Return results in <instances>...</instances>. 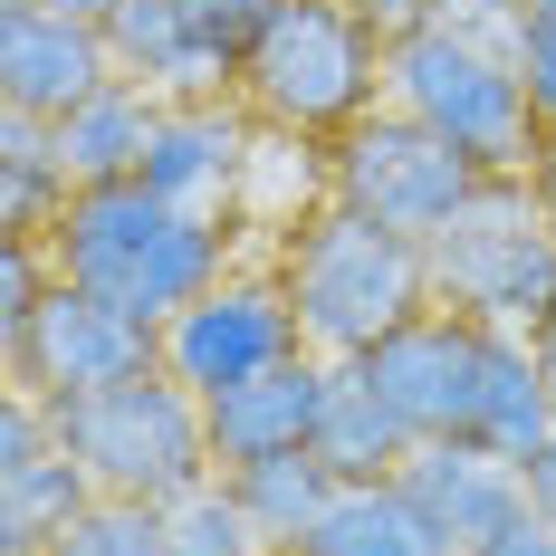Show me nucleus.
<instances>
[{"label": "nucleus", "mask_w": 556, "mask_h": 556, "mask_svg": "<svg viewBox=\"0 0 556 556\" xmlns=\"http://www.w3.org/2000/svg\"><path fill=\"white\" fill-rule=\"evenodd\" d=\"M518 20L528 0H432L384 39V106L460 144L480 173H538L547 135L518 77Z\"/></svg>", "instance_id": "nucleus-1"}, {"label": "nucleus", "mask_w": 556, "mask_h": 556, "mask_svg": "<svg viewBox=\"0 0 556 556\" xmlns=\"http://www.w3.org/2000/svg\"><path fill=\"white\" fill-rule=\"evenodd\" d=\"M39 240H49L58 278L115 298V307L144 317V327L182 317L212 278H230L240 260H250L240 222L173 212L164 192H144V182H87V192H67V212H58Z\"/></svg>", "instance_id": "nucleus-2"}, {"label": "nucleus", "mask_w": 556, "mask_h": 556, "mask_svg": "<svg viewBox=\"0 0 556 556\" xmlns=\"http://www.w3.org/2000/svg\"><path fill=\"white\" fill-rule=\"evenodd\" d=\"M384 20L365 0H260V29L240 49L230 97L269 135L336 144L355 115L384 106Z\"/></svg>", "instance_id": "nucleus-3"}, {"label": "nucleus", "mask_w": 556, "mask_h": 556, "mask_svg": "<svg viewBox=\"0 0 556 556\" xmlns=\"http://www.w3.org/2000/svg\"><path fill=\"white\" fill-rule=\"evenodd\" d=\"M269 269L298 298L307 355H327V365L384 345L403 317L432 307V250L403 240V230H384V222H365V212H345V202H317L298 230H278Z\"/></svg>", "instance_id": "nucleus-4"}, {"label": "nucleus", "mask_w": 556, "mask_h": 556, "mask_svg": "<svg viewBox=\"0 0 556 556\" xmlns=\"http://www.w3.org/2000/svg\"><path fill=\"white\" fill-rule=\"evenodd\" d=\"M49 413H58V442H67V460L87 470L97 500L173 508L182 490L222 480V460H212V413H202V393H192V384H173L164 365L135 375V384L49 403Z\"/></svg>", "instance_id": "nucleus-5"}, {"label": "nucleus", "mask_w": 556, "mask_h": 556, "mask_svg": "<svg viewBox=\"0 0 556 556\" xmlns=\"http://www.w3.org/2000/svg\"><path fill=\"white\" fill-rule=\"evenodd\" d=\"M432 307H460L508 336L556 327V212L538 173H490L480 202L432 240Z\"/></svg>", "instance_id": "nucleus-6"}, {"label": "nucleus", "mask_w": 556, "mask_h": 556, "mask_svg": "<svg viewBox=\"0 0 556 556\" xmlns=\"http://www.w3.org/2000/svg\"><path fill=\"white\" fill-rule=\"evenodd\" d=\"M480 182H490V173L470 164L460 144H442L432 125H413L403 106L355 115L327 144V192L336 202L365 212V222H384V230H403V240H422V250L480 202Z\"/></svg>", "instance_id": "nucleus-7"}, {"label": "nucleus", "mask_w": 556, "mask_h": 556, "mask_svg": "<svg viewBox=\"0 0 556 556\" xmlns=\"http://www.w3.org/2000/svg\"><path fill=\"white\" fill-rule=\"evenodd\" d=\"M288 355H307V327H298V298L269 269V250H250L182 317H164V375L192 384L202 403L230 393V384H250V375H269V365H288Z\"/></svg>", "instance_id": "nucleus-8"}, {"label": "nucleus", "mask_w": 556, "mask_h": 556, "mask_svg": "<svg viewBox=\"0 0 556 556\" xmlns=\"http://www.w3.org/2000/svg\"><path fill=\"white\" fill-rule=\"evenodd\" d=\"M154 365H164V327L125 317L115 298L77 288V278H58L49 298L29 307V327L0 336V375L20 393H39V403H77V393L135 384V375H154Z\"/></svg>", "instance_id": "nucleus-9"}, {"label": "nucleus", "mask_w": 556, "mask_h": 556, "mask_svg": "<svg viewBox=\"0 0 556 556\" xmlns=\"http://www.w3.org/2000/svg\"><path fill=\"white\" fill-rule=\"evenodd\" d=\"M490 336L480 317H460V307H422V317H403L384 345H365L355 365L375 375L393 413L413 422V442H470V422H480V375H490Z\"/></svg>", "instance_id": "nucleus-10"}, {"label": "nucleus", "mask_w": 556, "mask_h": 556, "mask_svg": "<svg viewBox=\"0 0 556 556\" xmlns=\"http://www.w3.org/2000/svg\"><path fill=\"white\" fill-rule=\"evenodd\" d=\"M250 154H260V115L240 106V97H164L135 182L164 192L173 212L240 222V202H250Z\"/></svg>", "instance_id": "nucleus-11"}, {"label": "nucleus", "mask_w": 556, "mask_h": 556, "mask_svg": "<svg viewBox=\"0 0 556 556\" xmlns=\"http://www.w3.org/2000/svg\"><path fill=\"white\" fill-rule=\"evenodd\" d=\"M115 77L106 20H77V10H0V106L20 115H67L77 97H97Z\"/></svg>", "instance_id": "nucleus-12"}, {"label": "nucleus", "mask_w": 556, "mask_h": 556, "mask_svg": "<svg viewBox=\"0 0 556 556\" xmlns=\"http://www.w3.org/2000/svg\"><path fill=\"white\" fill-rule=\"evenodd\" d=\"M393 480L422 500V518H432L460 556H480L490 538H508V528L528 518V470L500 460L490 442H413V460H403Z\"/></svg>", "instance_id": "nucleus-13"}, {"label": "nucleus", "mask_w": 556, "mask_h": 556, "mask_svg": "<svg viewBox=\"0 0 556 556\" xmlns=\"http://www.w3.org/2000/svg\"><path fill=\"white\" fill-rule=\"evenodd\" d=\"M87 500L97 490H87V470L58 442V413L10 384V403H0V538H39L49 547Z\"/></svg>", "instance_id": "nucleus-14"}, {"label": "nucleus", "mask_w": 556, "mask_h": 556, "mask_svg": "<svg viewBox=\"0 0 556 556\" xmlns=\"http://www.w3.org/2000/svg\"><path fill=\"white\" fill-rule=\"evenodd\" d=\"M317 403H327V355H288L250 384L212 393V460L222 470H250V460H278V451H307L317 442Z\"/></svg>", "instance_id": "nucleus-15"}, {"label": "nucleus", "mask_w": 556, "mask_h": 556, "mask_svg": "<svg viewBox=\"0 0 556 556\" xmlns=\"http://www.w3.org/2000/svg\"><path fill=\"white\" fill-rule=\"evenodd\" d=\"M154 115H164V97L135 87V77H106L97 97H77L67 115H49L67 182H77V192H87V182H135V173H144V144H154Z\"/></svg>", "instance_id": "nucleus-16"}, {"label": "nucleus", "mask_w": 556, "mask_h": 556, "mask_svg": "<svg viewBox=\"0 0 556 556\" xmlns=\"http://www.w3.org/2000/svg\"><path fill=\"white\" fill-rule=\"evenodd\" d=\"M317 460H327L336 480H393L403 460H413V422L393 413L384 393H375V375L345 355V365H327V403H317Z\"/></svg>", "instance_id": "nucleus-17"}, {"label": "nucleus", "mask_w": 556, "mask_h": 556, "mask_svg": "<svg viewBox=\"0 0 556 556\" xmlns=\"http://www.w3.org/2000/svg\"><path fill=\"white\" fill-rule=\"evenodd\" d=\"M307 556H460V547L422 518V500L403 480H345L327 528L307 538Z\"/></svg>", "instance_id": "nucleus-18"}, {"label": "nucleus", "mask_w": 556, "mask_h": 556, "mask_svg": "<svg viewBox=\"0 0 556 556\" xmlns=\"http://www.w3.org/2000/svg\"><path fill=\"white\" fill-rule=\"evenodd\" d=\"M556 432V393H547V365H538V336H490V375H480V422L470 442H490L500 460H528V451Z\"/></svg>", "instance_id": "nucleus-19"}, {"label": "nucleus", "mask_w": 556, "mask_h": 556, "mask_svg": "<svg viewBox=\"0 0 556 556\" xmlns=\"http://www.w3.org/2000/svg\"><path fill=\"white\" fill-rule=\"evenodd\" d=\"M230 490H240V508H250V528L269 538V547H307L317 528H327V508H336V480L317 451H278V460H250V470H222Z\"/></svg>", "instance_id": "nucleus-20"}, {"label": "nucleus", "mask_w": 556, "mask_h": 556, "mask_svg": "<svg viewBox=\"0 0 556 556\" xmlns=\"http://www.w3.org/2000/svg\"><path fill=\"white\" fill-rule=\"evenodd\" d=\"M67 164H58V135L49 115H0V230H49L67 212Z\"/></svg>", "instance_id": "nucleus-21"}, {"label": "nucleus", "mask_w": 556, "mask_h": 556, "mask_svg": "<svg viewBox=\"0 0 556 556\" xmlns=\"http://www.w3.org/2000/svg\"><path fill=\"white\" fill-rule=\"evenodd\" d=\"M106 49H115V77H135L154 97H182V20H173V0H115Z\"/></svg>", "instance_id": "nucleus-22"}, {"label": "nucleus", "mask_w": 556, "mask_h": 556, "mask_svg": "<svg viewBox=\"0 0 556 556\" xmlns=\"http://www.w3.org/2000/svg\"><path fill=\"white\" fill-rule=\"evenodd\" d=\"M164 538H173V556H269V538L250 528V508H240L230 480L182 490V500L164 508Z\"/></svg>", "instance_id": "nucleus-23"}, {"label": "nucleus", "mask_w": 556, "mask_h": 556, "mask_svg": "<svg viewBox=\"0 0 556 556\" xmlns=\"http://www.w3.org/2000/svg\"><path fill=\"white\" fill-rule=\"evenodd\" d=\"M49 556H173V538H164V508L144 500H87L49 538Z\"/></svg>", "instance_id": "nucleus-24"}, {"label": "nucleus", "mask_w": 556, "mask_h": 556, "mask_svg": "<svg viewBox=\"0 0 556 556\" xmlns=\"http://www.w3.org/2000/svg\"><path fill=\"white\" fill-rule=\"evenodd\" d=\"M518 77H528L538 135H556V20H547V10H528V20H518Z\"/></svg>", "instance_id": "nucleus-25"}, {"label": "nucleus", "mask_w": 556, "mask_h": 556, "mask_svg": "<svg viewBox=\"0 0 556 556\" xmlns=\"http://www.w3.org/2000/svg\"><path fill=\"white\" fill-rule=\"evenodd\" d=\"M518 470H528V518H556V432H547L538 451H528Z\"/></svg>", "instance_id": "nucleus-26"}, {"label": "nucleus", "mask_w": 556, "mask_h": 556, "mask_svg": "<svg viewBox=\"0 0 556 556\" xmlns=\"http://www.w3.org/2000/svg\"><path fill=\"white\" fill-rule=\"evenodd\" d=\"M480 556H556V518H518L508 538H490Z\"/></svg>", "instance_id": "nucleus-27"}, {"label": "nucleus", "mask_w": 556, "mask_h": 556, "mask_svg": "<svg viewBox=\"0 0 556 556\" xmlns=\"http://www.w3.org/2000/svg\"><path fill=\"white\" fill-rule=\"evenodd\" d=\"M365 10H375V20H384V29H403V20H422V10H432V0H365Z\"/></svg>", "instance_id": "nucleus-28"}, {"label": "nucleus", "mask_w": 556, "mask_h": 556, "mask_svg": "<svg viewBox=\"0 0 556 556\" xmlns=\"http://www.w3.org/2000/svg\"><path fill=\"white\" fill-rule=\"evenodd\" d=\"M538 192H547V212H556V135H547V154H538Z\"/></svg>", "instance_id": "nucleus-29"}, {"label": "nucleus", "mask_w": 556, "mask_h": 556, "mask_svg": "<svg viewBox=\"0 0 556 556\" xmlns=\"http://www.w3.org/2000/svg\"><path fill=\"white\" fill-rule=\"evenodd\" d=\"M49 10H77V20H106L115 0H49Z\"/></svg>", "instance_id": "nucleus-30"}, {"label": "nucleus", "mask_w": 556, "mask_h": 556, "mask_svg": "<svg viewBox=\"0 0 556 556\" xmlns=\"http://www.w3.org/2000/svg\"><path fill=\"white\" fill-rule=\"evenodd\" d=\"M538 365H547V393H556V327L538 336Z\"/></svg>", "instance_id": "nucleus-31"}, {"label": "nucleus", "mask_w": 556, "mask_h": 556, "mask_svg": "<svg viewBox=\"0 0 556 556\" xmlns=\"http://www.w3.org/2000/svg\"><path fill=\"white\" fill-rule=\"evenodd\" d=\"M0 556H49V547L39 538H0Z\"/></svg>", "instance_id": "nucleus-32"}, {"label": "nucleus", "mask_w": 556, "mask_h": 556, "mask_svg": "<svg viewBox=\"0 0 556 556\" xmlns=\"http://www.w3.org/2000/svg\"><path fill=\"white\" fill-rule=\"evenodd\" d=\"M528 10H547V20H556V0H528Z\"/></svg>", "instance_id": "nucleus-33"}, {"label": "nucleus", "mask_w": 556, "mask_h": 556, "mask_svg": "<svg viewBox=\"0 0 556 556\" xmlns=\"http://www.w3.org/2000/svg\"><path fill=\"white\" fill-rule=\"evenodd\" d=\"M269 556H307V547H269Z\"/></svg>", "instance_id": "nucleus-34"}]
</instances>
